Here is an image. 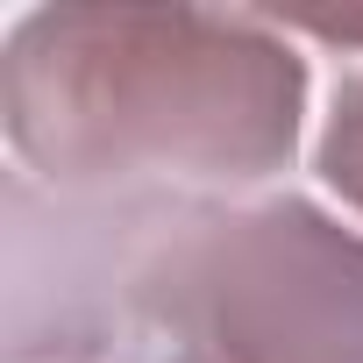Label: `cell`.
I'll list each match as a JSON object with an SVG mask.
<instances>
[{
  "mask_svg": "<svg viewBox=\"0 0 363 363\" xmlns=\"http://www.w3.org/2000/svg\"><path fill=\"white\" fill-rule=\"evenodd\" d=\"M306 57L271 15L36 8L0 50L22 178L72 200H221L299 150Z\"/></svg>",
  "mask_w": 363,
  "mask_h": 363,
  "instance_id": "1",
  "label": "cell"
},
{
  "mask_svg": "<svg viewBox=\"0 0 363 363\" xmlns=\"http://www.w3.org/2000/svg\"><path fill=\"white\" fill-rule=\"evenodd\" d=\"M135 363H363V235L313 200H171L121 285Z\"/></svg>",
  "mask_w": 363,
  "mask_h": 363,
  "instance_id": "2",
  "label": "cell"
},
{
  "mask_svg": "<svg viewBox=\"0 0 363 363\" xmlns=\"http://www.w3.org/2000/svg\"><path fill=\"white\" fill-rule=\"evenodd\" d=\"M313 171L363 214V79H349V86L335 93V114H328V128H320Z\"/></svg>",
  "mask_w": 363,
  "mask_h": 363,
  "instance_id": "3",
  "label": "cell"
},
{
  "mask_svg": "<svg viewBox=\"0 0 363 363\" xmlns=\"http://www.w3.org/2000/svg\"><path fill=\"white\" fill-rule=\"evenodd\" d=\"M320 43H363V22H349V15H299Z\"/></svg>",
  "mask_w": 363,
  "mask_h": 363,
  "instance_id": "4",
  "label": "cell"
}]
</instances>
